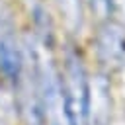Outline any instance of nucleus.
<instances>
[{"instance_id":"obj_1","label":"nucleus","mask_w":125,"mask_h":125,"mask_svg":"<svg viewBox=\"0 0 125 125\" xmlns=\"http://www.w3.org/2000/svg\"><path fill=\"white\" fill-rule=\"evenodd\" d=\"M62 105L66 125H88V94H90V74L82 57L76 51L64 55V62L59 68Z\"/></svg>"},{"instance_id":"obj_2","label":"nucleus","mask_w":125,"mask_h":125,"mask_svg":"<svg viewBox=\"0 0 125 125\" xmlns=\"http://www.w3.org/2000/svg\"><path fill=\"white\" fill-rule=\"evenodd\" d=\"M94 53L105 74L121 70L125 66V25L117 20H102L94 35Z\"/></svg>"},{"instance_id":"obj_3","label":"nucleus","mask_w":125,"mask_h":125,"mask_svg":"<svg viewBox=\"0 0 125 125\" xmlns=\"http://www.w3.org/2000/svg\"><path fill=\"white\" fill-rule=\"evenodd\" d=\"M25 64V49L16 39V25L10 10L0 2V74L12 82H18Z\"/></svg>"},{"instance_id":"obj_4","label":"nucleus","mask_w":125,"mask_h":125,"mask_svg":"<svg viewBox=\"0 0 125 125\" xmlns=\"http://www.w3.org/2000/svg\"><path fill=\"white\" fill-rule=\"evenodd\" d=\"M111 119V82L109 74L98 70L90 74L88 94V125H109Z\"/></svg>"},{"instance_id":"obj_5","label":"nucleus","mask_w":125,"mask_h":125,"mask_svg":"<svg viewBox=\"0 0 125 125\" xmlns=\"http://www.w3.org/2000/svg\"><path fill=\"white\" fill-rule=\"evenodd\" d=\"M62 16L70 29H80L82 25V2L80 0H57Z\"/></svg>"},{"instance_id":"obj_6","label":"nucleus","mask_w":125,"mask_h":125,"mask_svg":"<svg viewBox=\"0 0 125 125\" xmlns=\"http://www.w3.org/2000/svg\"><path fill=\"white\" fill-rule=\"evenodd\" d=\"M109 14L119 16L117 21L125 25V0H111V10H109Z\"/></svg>"}]
</instances>
